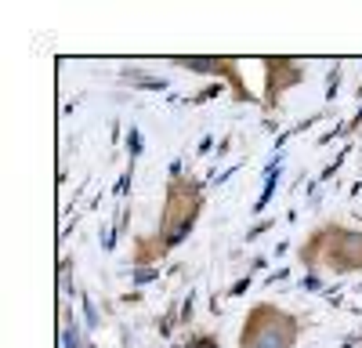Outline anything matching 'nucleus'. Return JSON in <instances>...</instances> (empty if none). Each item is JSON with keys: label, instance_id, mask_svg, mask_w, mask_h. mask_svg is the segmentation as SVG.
I'll return each mask as SVG.
<instances>
[{"label": "nucleus", "instance_id": "obj_1", "mask_svg": "<svg viewBox=\"0 0 362 348\" xmlns=\"http://www.w3.org/2000/svg\"><path fill=\"white\" fill-rule=\"evenodd\" d=\"M174 62H177L181 69H192V73H218V69H221L214 58H174Z\"/></svg>", "mask_w": 362, "mask_h": 348}, {"label": "nucleus", "instance_id": "obj_5", "mask_svg": "<svg viewBox=\"0 0 362 348\" xmlns=\"http://www.w3.org/2000/svg\"><path fill=\"white\" fill-rule=\"evenodd\" d=\"M83 312H87V327H98V312H95V305H90L87 298H83Z\"/></svg>", "mask_w": 362, "mask_h": 348}, {"label": "nucleus", "instance_id": "obj_4", "mask_svg": "<svg viewBox=\"0 0 362 348\" xmlns=\"http://www.w3.org/2000/svg\"><path fill=\"white\" fill-rule=\"evenodd\" d=\"M127 149H131V156H138V153H141V131H138V127H131V131H127Z\"/></svg>", "mask_w": 362, "mask_h": 348}, {"label": "nucleus", "instance_id": "obj_2", "mask_svg": "<svg viewBox=\"0 0 362 348\" xmlns=\"http://www.w3.org/2000/svg\"><path fill=\"white\" fill-rule=\"evenodd\" d=\"M276 185H279V160H276V163L268 167V178H264V192H261V199L254 203L257 211H264V203L272 199V189H276Z\"/></svg>", "mask_w": 362, "mask_h": 348}, {"label": "nucleus", "instance_id": "obj_7", "mask_svg": "<svg viewBox=\"0 0 362 348\" xmlns=\"http://www.w3.org/2000/svg\"><path fill=\"white\" fill-rule=\"evenodd\" d=\"M358 116H362V112H358Z\"/></svg>", "mask_w": 362, "mask_h": 348}, {"label": "nucleus", "instance_id": "obj_3", "mask_svg": "<svg viewBox=\"0 0 362 348\" xmlns=\"http://www.w3.org/2000/svg\"><path fill=\"white\" fill-rule=\"evenodd\" d=\"M62 348H90V344H83V341H80V330L66 323V327H62Z\"/></svg>", "mask_w": 362, "mask_h": 348}, {"label": "nucleus", "instance_id": "obj_6", "mask_svg": "<svg viewBox=\"0 0 362 348\" xmlns=\"http://www.w3.org/2000/svg\"><path fill=\"white\" fill-rule=\"evenodd\" d=\"M156 276H160L156 269H138L134 272V283H148V279H156Z\"/></svg>", "mask_w": 362, "mask_h": 348}]
</instances>
